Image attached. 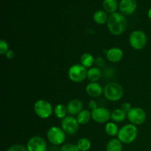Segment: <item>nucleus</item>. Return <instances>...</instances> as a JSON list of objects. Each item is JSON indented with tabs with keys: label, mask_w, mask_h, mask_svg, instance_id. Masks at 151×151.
<instances>
[{
	"label": "nucleus",
	"mask_w": 151,
	"mask_h": 151,
	"mask_svg": "<svg viewBox=\"0 0 151 151\" xmlns=\"http://www.w3.org/2000/svg\"><path fill=\"white\" fill-rule=\"evenodd\" d=\"M109 32L114 35H121L127 28V19L121 13H114L110 14L107 22Z\"/></svg>",
	"instance_id": "obj_1"
},
{
	"label": "nucleus",
	"mask_w": 151,
	"mask_h": 151,
	"mask_svg": "<svg viewBox=\"0 0 151 151\" xmlns=\"http://www.w3.org/2000/svg\"><path fill=\"white\" fill-rule=\"evenodd\" d=\"M124 90L122 86L116 82L109 83L103 88V95L109 101L116 102L123 97Z\"/></svg>",
	"instance_id": "obj_2"
},
{
	"label": "nucleus",
	"mask_w": 151,
	"mask_h": 151,
	"mask_svg": "<svg viewBox=\"0 0 151 151\" xmlns=\"http://www.w3.org/2000/svg\"><path fill=\"white\" fill-rule=\"evenodd\" d=\"M138 135V129L137 125L133 124H127L119 129L118 133V139L124 144H131L134 142Z\"/></svg>",
	"instance_id": "obj_3"
},
{
	"label": "nucleus",
	"mask_w": 151,
	"mask_h": 151,
	"mask_svg": "<svg viewBox=\"0 0 151 151\" xmlns=\"http://www.w3.org/2000/svg\"><path fill=\"white\" fill-rule=\"evenodd\" d=\"M34 111L41 119H48L54 112L51 103L45 100H38L34 104Z\"/></svg>",
	"instance_id": "obj_4"
},
{
	"label": "nucleus",
	"mask_w": 151,
	"mask_h": 151,
	"mask_svg": "<svg viewBox=\"0 0 151 151\" xmlns=\"http://www.w3.org/2000/svg\"><path fill=\"white\" fill-rule=\"evenodd\" d=\"M66 134L61 128L52 126L47 131V139L53 145H60L66 140Z\"/></svg>",
	"instance_id": "obj_5"
},
{
	"label": "nucleus",
	"mask_w": 151,
	"mask_h": 151,
	"mask_svg": "<svg viewBox=\"0 0 151 151\" xmlns=\"http://www.w3.org/2000/svg\"><path fill=\"white\" fill-rule=\"evenodd\" d=\"M147 38L146 34L142 30H134L131 32L129 37V43L133 49L141 50L146 46Z\"/></svg>",
	"instance_id": "obj_6"
},
{
	"label": "nucleus",
	"mask_w": 151,
	"mask_h": 151,
	"mask_svg": "<svg viewBox=\"0 0 151 151\" xmlns=\"http://www.w3.org/2000/svg\"><path fill=\"white\" fill-rule=\"evenodd\" d=\"M86 68L82 65L75 64L71 66L68 71V77L74 83H81L87 78Z\"/></svg>",
	"instance_id": "obj_7"
},
{
	"label": "nucleus",
	"mask_w": 151,
	"mask_h": 151,
	"mask_svg": "<svg viewBox=\"0 0 151 151\" xmlns=\"http://www.w3.org/2000/svg\"><path fill=\"white\" fill-rule=\"evenodd\" d=\"M146 112L144 109L139 107L132 108L127 114V118L131 124L134 125H139L144 123L146 120Z\"/></svg>",
	"instance_id": "obj_8"
},
{
	"label": "nucleus",
	"mask_w": 151,
	"mask_h": 151,
	"mask_svg": "<svg viewBox=\"0 0 151 151\" xmlns=\"http://www.w3.org/2000/svg\"><path fill=\"white\" fill-rule=\"evenodd\" d=\"M79 122L73 116H66L61 120V128L68 135H73L79 128Z\"/></svg>",
	"instance_id": "obj_9"
},
{
	"label": "nucleus",
	"mask_w": 151,
	"mask_h": 151,
	"mask_svg": "<svg viewBox=\"0 0 151 151\" xmlns=\"http://www.w3.org/2000/svg\"><path fill=\"white\" fill-rule=\"evenodd\" d=\"M28 151H47V144L44 138L39 136H34L27 143Z\"/></svg>",
	"instance_id": "obj_10"
},
{
	"label": "nucleus",
	"mask_w": 151,
	"mask_h": 151,
	"mask_svg": "<svg viewBox=\"0 0 151 151\" xmlns=\"http://www.w3.org/2000/svg\"><path fill=\"white\" fill-rule=\"evenodd\" d=\"M111 113L105 107H97L91 111V119L97 123H106L111 119Z\"/></svg>",
	"instance_id": "obj_11"
},
{
	"label": "nucleus",
	"mask_w": 151,
	"mask_h": 151,
	"mask_svg": "<svg viewBox=\"0 0 151 151\" xmlns=\"http://www.w3.org/2000/svg\"><path fill=\"white\" fill-rule=\"evenodd\" d=\"M137 8V0H121L119 3L120 13L124 16L132 15Z\"/></svg>",
	"instance_id": "obj_12"
},
{
	"label": "nucleus",
	"mask_w": 151,
	"mask_h": 151,
	"mask_svg": "<svg viewBox=\"0 0 151 151\" xmlns=\"http://www.w3.org/2000/svg\"><path fill=\"white\" fill-rule=\"evenodd\" d=\"M87 94L91 97H99L103 94V88L99 83L90 82L86 87Z\"/></svg>",
	"instance_id": "obj_13"
},
{
	"label": "nucleus",
	"mask_w": 151,
	"mask_h": 151,
	"mask_svg": "<svg viewBox=\"0 0 151 151\" xmlns=\"http://www.w3.org/2000/svg\"><path fill=\"white\" fill-rule=\"evenodd\" d=\"M106 58L111 63H118L123 58V51L119 47H112L106 52Z\"/></svg>",
	"instance_id": "obj_14"
},
{
	"label": "nucleus",
	"mask_w": 151,
	"mask_h": 151,
	"mask_svg": "<svg viewBox=\"0 0 151 151\" xmlns=\"http://www.w3.org/2000/svg\"><path fill=\"white\" fill-rule=\"evenodd\" d=\"M67 107L68 114L70 116H75L78 115L81 111H83V102L81 100L78 99H74L71 101L69 102V103L66 106Z\"/></svg>",
	"instance_id": "obj_15"
},
{
	"label": "nucleus",
	"mask_w": 151,
	"mask_h": 151,
	"mask_svg": "<svg viewBox=\"0 0 151 151\" xmlns=\"http://www.w3.org/2000/svg\"><path fill=\"white\" fill-rule=\"evenodd\" d=\"M102 76V72L97 66L90 68L87 72V79L90 82H97Z\"/></svg>",
	"instance_id": "obj_16"
},
{
	"label": "nucleus",
	"mask_w": 151,
	"mask_h": 151,
	"mask_svg": "<svg viewBox=\"0 0 151 151\" xmlns=\"http://www.w3.org/2000/svg\"><path fill=\"white\" fill-rule=\"evenodd\" d=\"M103 6L105 11L111 14L116 13L119 7L117 0H104L103 2Z\"/></svg>",
	"instance_id": "obj_17"
},
{
	"label": "nucleus",
	"mask_w": 151,
	"mask_h": 151,
	"mask_svg": "<svg viewBox=\"0 0 151 151\" xmlns=\"http://www.w3.org/2000/svg\"><path fill=\"white\" fill-rule=\"evenodd\" d=\"M93 19L97 24L103 25L107 23L109 16L105 10H99L94 13V16H93Z\"/></svg>",
	"instance_id": "obj_18"
},
{
	"label": "nucleus",
	"mask_w": 151,
	"mask_h": 151,
	"mask_svg": "<svg viewBox=\"0 0 151 151\" xmlns=\"http://www.w3.org/2000/svg\"><path fill=\"white\" fill-rule=\"evenodd\" d=\"M127 114L122 109H116L111 112V119L114 121V122H122L126 119Z\"/></svg>",
	"instance_id": "obj_19"
},
{
	"label": "nucleus",
	"mask_w": 151,
	"mask_h": 151,
	"mask_svg": "<svg viewBox=\"0 0 151 151\" xmlns=\"http://www.w3.org/2000/svg\"><path fill=\"white\" fill-rule=\"evenodd\" d=\"M91 119V111L87 110V109H83L77 115V119L80 125H86V124L88 123Z\"/></svg>",
	"instance_id": "obj_20"
},
{
	"label": "nucleus",
	"mask_w": 151,
	"mask_h": 151,
	"mask_svg": "<svg viewBox=\"0 0 151 151\" xmlns=\"http://www.w3.org/2000/svg\"><path fill=\"white\" fill-rule=\"evenodd\" d=\"M81 64L85 68H91L95 62V59L90 53H84L81 57Z\"/></svg>",
	"instance_id": "obj_21"
},
{
	"label": "nucleus",
	"mask_w": 151,
	"mask_h": 151,
	"mask_svg": "<svg viewBox=\"0 0 151 151\" xmlns=\"http://www.w3.org/2000/svg\"><path fill=\"white\" fill-rule=\"evenodd\" d=\"M106 151H122V143L118 139H112L106 145Z\"/></svg>",
	"instance_id": "obj_22"
},
{
	"label": "nucleus",
	"mask_w": 151,
	"mask_h": 151,
	"mask_svg": "<svg viewBox=\"0 0 151 151\" xmlns=\"http://www.w3.org/2000/svg\"><path fill=\"white\" fill-rule=\"evenodd\" d=\"M119 128H118V125L114 122H109L106 124L105 126V131L106 134L110 137H115L118 135Z\"/></svg>",
	"instance_id": "obj_23"
},
{
	"label": "nucleus",
	"mask_w": 151,
	"mask_h": 151,
	"mask_svg": "<svg viewBox=\"0 0 151 151\" xmlns=\"http://www.w3.org/2000/svg\"><path fill=\"white\" fill-rule=\"evenodd\" d=\"M54 114L56 117L63 119V118L66 117V114H68L67 107L61 103L56 105L55 107L54 108Z\"/></svg>",
	"instance_id": "obj_24"
},
{
	"label": "nucleus",
	"mask_w": 151,
	"mask_h": 151,
	"mask_svg": "<svg viewBox=\"0 0 151 151\" xmlns=\"http://www.w3.org/2000/svg\"><path fill=\"white\" fill-rule=\"evenodd\" d=\"M77 146L80 151H88L91 148V143L88 139L84 137V138H81L78 140Z\"/></svg>",
	"instance_id": "obj_25"
},
{
	"label": "nucleus",
	"mask_w": 151,
	"mask_h": 151,
	"mask_svg": "<svg viewBox=\"0 0 151 151\" xmlns=\"http://www.w3.org/2000/svg\"><path fill=\"white\" fill-rule=\"evenodd\" d=\"M60 151H80L77 145L67 143V144L63 145L60 147Z\"/></svg>",
	"instance_id": "obj_26"
},
{
	"label": "nucleus",
	"mask_w": 151,
	"mask_h": 151,
	"mask_svg": "<svg viewBox=\"0 0 151 151\" xmlns=\"http://www.w3.org/2000/svg\"><path fill=\"white\" fill-rule=\"evenodd\" d=\"M9 50V45L6 41L1 39L0 41V54L4 55Z\"/></svg>",
	"instance_id": "obj_27"
},
{
	"label": "nucleus",
	"mask_w": 151,
	"mask_h": 151,
	"mask_svg": "<svg viewBox=\"0 0 151 151\" xmlns=\"http://www.w3.org/2000/svg\"><path fill=\"white\" fill-rule=\"evenodd\" d=\"M6 151H28L27 147L22 145L16 144L10 146L6 150Z\"/></svg>",
	"instance_id": "obj_28"
},
{
	"label": "nucleus",
	"mask_w": 151,
	"mask_h": 151,
	"mask_svg": "<svg viewBox=\"0 0 151 151\" xmlns=\"http://www.w3.org/2000/svg\"><path fill=\"white\" fill-rule=\"evenodd\" d=\"M122 111L125 112L126 114H128L130 111L132 109V107H131V105L129 103H124L122 105V107H121Z\"/></svg>",
	"instance_id": "obj_29"
},
{
	"label": "nucleus",
	"mask_w": 151,
	"mask_h": 151,
	"mask_svg": "<svg viewBox=\"0 0 151 151\" xmlns=\"http://www.w3.org/2000/svg\"><path fill=\"white\" fill-rule=\"evenodd\" d=\"M94 63L97 64V67H102V66H104L105 61H104V60L103 59V58L97 57V58L95 59V62H94Z\"/></svg>",
	"instance_id": "obj_30"
},
{
	"label": "nucleus",
	"mask_w": 151,
	"mask_h": 151,
	"mask_svg": "<svg viewBox=\"0 0 151 151\" xmlns=\"http://www.w3.org/2000/svg\"><path fill=\"white\" fill-rule=\"evenodd\" d=\"M88 108H89V109H91V111H92V110H94V109H97V108L98 107V106H97V102H96L95 100H90V101L88 102Z\"/></svg>",
	"instance_id": "obj_31"
},
{
	"label": "nucleus",
	"mask_w": 151,
	"mask_h": 151,
	"mask_svg": "<svg viewBox=\"0 0 151 151\" xmlns=\"http://www.w3.org/2000/svg\"><path fill=\"white\" fill-rule=\"evenodd\" d=\"M4 55H5V57L7 58V59H9V60H12V59H13L15 58V52L13 51V50H9Z\"/></svg>",
	"instance_id": "obj_32"
},
{
	"label": "nucleus",
	"mask_w": 151,
	"mask_h": 151,
	"mask_svg": "<svg viewBox=\"0 0 151 151\" xmlns=\"http://www.w3.org/2000/svg\"><path fill=\"white\" fill-rule=\"evenodd\" d=\"M147 16H148L149 19L151 21V7L150 9H149L148 12H147Z\"/></svg>",
	"instance_id": "obj_33"
},
{
	"label": "nucleus",
	"mask_w": 151,
	"mask_h": 151,
	"mask_svg": "<svg viewBox=\"0 0 151 151\" xmlns=\"http://www.w3.org/2000/svg\"><path fill=\"white\" fill-rule=\"evenodd\" d=\"M150 151H151V150H150Z\"/></svg>",
	"instance_id": "obj_34"
}]
</instances>
